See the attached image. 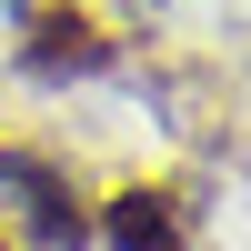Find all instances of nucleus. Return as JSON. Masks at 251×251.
I'll return each mask as SVG.
<instances>
[{"mask_svg": "<svg viewBox=\"0 0 251 251\" xmlns=\"http://www.w3.org/2000/svg\"><path fill=\"white\" fill-rule=\"evenodd\" d=\"M111 251H181V221L161 191H121L111 201Z\"/></svg>", "mask_w": 251, "mask_h": 251, "instance_id": "f257e3e1", "label": "nucleus"}]
</instances>
